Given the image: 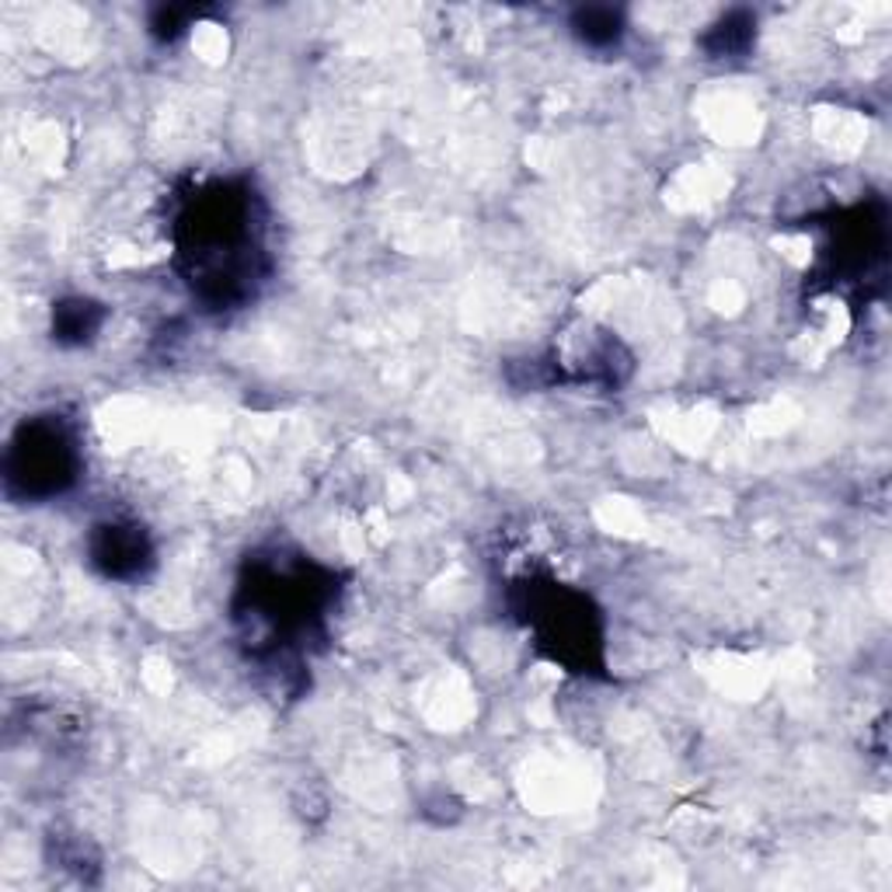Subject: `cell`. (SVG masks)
I'll use <instances>...</instances> for the list:
<instances>
[{"mask_svg": "<svg viewBox=\"0 0 892 892\" xmlns=\"http://www.w3.org/2000/svg\"><path fill=\"white\" fill-rule=\"evenodd\" d=\"M74 468V454L67 436L56 430V425H32L22 433V439L14 443V450L8 457V481H22L25 495H43L56 492L59 484L70 478Z\"/></svg>", "mask_w": 892, "mask_h": 892, "instance_id": "cell-1", "label": "cell"}, {"mask_svg": "<svg viewBox=\"0 0 892 892\" xmlns=\"http://www.w3.org/2000/svg\"><path fill=\"white\" fill-rule=\"evenodd\" d=\"M94 561L105 569V576H136L147 561V540L140 537L136 526H101V534L94 537Z\"/></svg>", "mask_w": 892, "mask_h": 892, "instance_id": "cell-2", "label": "cell"}, {"mask_svg": "<svg viewBox=\"0 0 892 892\" xmlns=\"http://www.w3.org/2000/svg\"><path fill=\"white\" fill-rule=\"evenodd\" d=\"M576 32L582 43H590V46H614L624 25H621V14L611 8H586L576 18Z\"/></svg>", "mask_w": 892, "mask_h": 892, "instance_id": "cell-3", "label": "cell"}, {"mask_svg": "<svg viewBox=\"0 0 892 892\" xmlns=\"http://www.w3.org/2000/svg\"><path fill=\"white\" fill-rule=\"evenodd\" d=\"M98 321H101V314L91 300H70V303H64V308H56V335L85 342L88 332L98 328Z\"/></svg>", "mask_w": 892, "mask_h": 892, "instance_id": "cell-4", "label": "cell"}, {"mask_svg": "<svg viewBox=\"0 0 892 892\" xmlns=\"http://www.w3.org/2000/svg\"><path fill=\"white\" fill-rule=\"evenodd\" d=\"M749 18H725V22L715 29V35L707 38V46H712L715 53H739V49H746V43H749Z\"/></svg>", "mask_w": 892, "mask_h": 892, "instance_id": "cell-5", "label": "cell"}]
</instances>
